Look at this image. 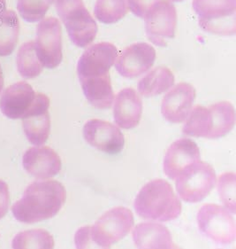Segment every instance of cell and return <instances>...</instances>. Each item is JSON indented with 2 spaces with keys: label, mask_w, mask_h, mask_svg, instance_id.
Instances as JSON below:
<instances>
[{
  "label": "cell",
  "mask_w": 236,
  "mask_h": 249,
  "mask_svg": "<svg viewBox=\"0 0 236 249\" xmlns=\"http://www.w3.org/2000/svg\"><path fill=\"white\" fill-rule=\"evenodd\" d=\"M66 198L64 185L59 181H36L26 188L21 199L12 207V213L21 223H38L58 214Z\"/></svg>",
  "instance_id": "cell-1"
},
{
  "label": "cell",
  "mask_w": 236,
  "mask_h": 249,
  "mask_svg": "<svg viewBox=\"0 0 236 249\" xmlns=\"http://www.w3.org/2000/svg\"><path fill=\"white\" fill-rule=\"evenodd\" d=\"M135 210L143 219L169 222L182 213V203L171 184L166 180L155 179L145 184L139 192Z\"/></svg>",
  "instance_id": "cell-2"
},
{
  "label": "cell",
  "mask_w": 236,
  "mask_h": 249,
  "mask_svg": "<svg viewBox=\"0 0 236 249\" xmlns=\"http://www.w3.org/2000/svg\"><path fill=\"white\" fill-rule=\"evenodd\" d=\"M56 10L67 30L72 43L84 48L90 45L98 34V24L83 0H54Z\"/></svg>",
  "instance_id": "cell-3"
},
{
  "label": "cell",
  "mask_w": 236,
  "mask_h": 249,
  "mask_svg": "<svg viewBox=\"0 0 236 249\" xmlns=\"http://www.w3.org/2000/svg\"><path fill=\"white\" fill-rule=\"evenodd\" d=\"M192 6L202 30L217 35L236 34V0H194Z\"/></svg>",
  "instance_id": "cell-4"
},
{
  "label": "cell",
  "mask_w": 236,
  "mask_h": 249,
  "mask_svg": "<svg viewBox=\"0 0 236 249\" xmlns=\"http://www.w3.org/2000/svg\"><path fill=\"white\" fill-rule=\"evenodd\" d=\"M133 213L124 207L109 210L92 226H89V234L94 246L108 249L125 238L133 228Z\"/></svg>",
  "instance_id": "cell-5"
},
{
  "label": "cell",
  "mask_w": 236,
  "mask_h": 249,
  "mask_svg": "<svg viewBox=\"0 0 236 249\" xmlns=\"http://www.w3.org/2000/svg\"><path fill=\"white\" fill-rule=\"evenodd\" d=\"M216 182V173L212 166L198 160L182 170L175 184L181 199L196 203L210 195Z\"/></svg>",
  "instance_id": "cell-6"
},
{
  "label": "cell",
  "mask_w": 236,
  "mask_h": 249,
  "mask_svg": "<svg viewBox=\"0 0 236 249\" xmlns=\"http://www.w3.org/2000/svg\"><path fill=\"white\" fill-rule=\"evenodd\" d=\"M197 224L202 234L217 243L235 241L236 225L229 210L219 205L205 204L198 211Z\"/></svg>",
  "instance_id": "cell-7"
},
{
  "label": "cell",
  "mask_w": 236,
  "mask_h": 249,
  "mask_svg": "<svg viewBox=\"0 0 236 249\" xmlns=\"http://www.w3.org/2000/svg\"><path fill=\"white\" fill-rule=\"evenodd\" d=\"M35 52L41 63L47 69H55L61 63L62 29L57 18L43 19L36 28Z\"/></svg>",
  "instance_id": "cell-8"
},
{
  "label": "cell",
  "mask_w": 236,
  "mask_h": 249,
  "mask_svg": "<svg viewBox=\"0 0 236 249\" xmlns=\"http://www.w3.org/2000/svg\"><path fill=\"white\" fill-rule=\"evenodd\" d=\"M148 39L154 45L166 46L175 35L177 12L168 0H159L144 18Z\"/></svg>",
  "instance_id": "cell-9"
},
{
  "label": "cell",
  "mask_w": 236,
  "mask_h": 249,
  "mask_svg": "<svg viewBox=\"0 0 236 249\" xmlns=\"http://www.w3.org/2000/svg\"><path fill=\"white\" fill-rule=\"evenodd\" d=\"M118 57V49L111 43H98L84 52L77 63L79 79L100 77L110 74Z\"/></svg>",
  "instance_id": "cell-10"
},
{
  "label": "cell",
  "mask_w": 236,
  "mask_h": 249,
  "mask_svg": "<svg viewBox=\"0 0 236 249\" xmlns=\"http://www.w3.org/2000/svg\"><path fill=\"white\" fill-rule=\"evenodd\" d=\"M50 99L41 92L36 96L32 105L22 116L25 135L31 144L42 145L49 138L51 117L49 114Z\"/></svg>",
  "instance_id": "cell-11"
},
{
  "label": "cell",
  "mask_w": 236,
  "mask_h": 249,
  "mask_svg": "<svg viewBox=\"0 0 236 249\" xmlns=\"http://www.w3.org/2000/svg\"><path fill=\"white\" fill-rule=\"evenodd\" d=\"M84 137L91 146L110 155L119 153L125 144L123 134L118 127L102 120L88 121L84 124Z\"/></svg>",
  "instance_id": "cell-12"
},
{
  "label": "cell",
  "mask_w": 236,
  "mask_h": 249,
  "mask_svg": "<svg viewBox=\"0 0 236 249\" xmlns=\"http://www.w3.org/2000/svg\"><path fill=\"white\" fill-rule=\"evenodd\" d=\"M115 69L126 78H135L150 70L156 60V51L146 43L134 44L117 57Z\"/></svg>",
  "instance_id": "cell-13"
},
{
  "label": "cell",
  "mask_w": 236,
  "mask_h": 249,
  "mask_svg": "<svg viewBox=\"0 0 236 249\" xmlns=\"http://www.w3.org/2000/svg\"><path fill=\"white\" fill-rule=\"evenodd\" d=\"M195 99L196 90L191 85L181 83L174 86L163 99V117L173 124L184 122L191 111Z\"/></svg>",
  "instance_id": "cell-14"
},
{
  "label": "cell",
  "mask_w": 236,
  "mask_h": 249,
  "mask_svg": "<svg viewBox=\"0 0 236 249\" xmlns=\"http://www.w3.org/2000/svg\"><path fill=\"white\" fill-rule=\"evenodd\" d=\"M22 164L29 174L37 179H48L61 170L59 155L49 146L31 147L25 152Z\"/></svg>",
  "instance_id": "cell-15"
},
{
  "label": "cell",
  "mask_w": 236,
  "mask_h": 249,
  "mask_svg": "<svg viewBox=\"0 0 236 249\" xmlns=\"http://www.w3.org/2000/svg\"><path fill=\"white\" fill-rule=\"evenodd\" d=\"M36 92L27 82H18L6 88L0 96V110L10 119H21L32 105Z\"/></svg>",
  "instance_id": "cell-16"
},
{
  "label": "cell",
  "mask_w": 236,
  "mask_h": 249,
  "mask_svg": "<svg viewBox=\"0 0 236 249\" xmlns=\"http://www.w3.org/2000/svg\"><path fill=\"white\" fill-rule=\"evenodd\" d=\"M200 159V150L191 140L182 139L171 144L164 159V172L171 179H175L187 166Z\"/></svg>",
  "instance_id": "cell-17"
},
{
  "label": "cell",
  "mask_w": 236,
  "mask_h": 249,
  "mask_svg": "<svg viewBox=\"0 0 236 249\" xmlns=\"http://www.w3.org/2000/svg\"><path fill=\"white\" fill-rule=\"evenodd\" d=\"M143 101L132 88H126L118 92L114 99L113 115L118 127L130 130L136 127L142 117Z\"/></svg>",
  "instance_id": "cell-18"
},
{
  "label": "cell",
  "mask_w": 236,
  "mask_h": 249,
  "mask_svg": "<svg viewBox=\"0 0 236 249\" xmlns=\"http://www.w3.org/2000/svg\"><path fill=\"white\" fill-rule=\"evenodd\" d=\"M133 240L137 249H172V235L164 225L142 223L133 231Z\"/></svg>",
  "instance_id": "cell-19"
},
{
  "label": "cell",
  "mask_w": 236,
  "mask_h": 249,
  "mask_svg": "<svg viewBox=\"0 0 236 249\" xmlns=\"http://www.w3.org/2000/svg\"><path fill=\"white\" fill-rule=\"evenodd\" d=\"M84 96L91 105L99 109H107L113 105L114 93L110 74L100 77L81 80Z\"/></svg>",
  "instance_id": "cell-20"
},
{
  "label": "cell",
  "mask_w": 236,
  "mask_h": 249,
  "mask_svg": "<svg viewBox=\"0 0 236 249\" xmlns=\"http://www.w3.org/2000/svg\"><path fill=\"white\" fill-rule=\"evenodd\" d=\"M174 75L166 67H157L144 75L138 83L139 93L146 97L162 94L174 85Z\"/></svg>",
  "instance_id": "cell-21"
},
{
  "label": "cell",
  "mask_w": 236,
  "mask_h": 249,
  "mask_svg": "<svg viewBox=\"0 0 236 249\" xmlns=\"http://www.w3.org/2000/svg\"><path fill=\"white\" fill-rule=\"evenodd\" d=\"M20 21L15 11L0 13V57L12 54L18 43Z\"/></svg>",
  "instance_id": "cell-22"
},
{
  "label": "cell",
  "mask_w": 236,
  "mask_h": 249,
  "mask_svg": "<svg viewBox=\"0 0 236 249\" xmlns=\"http://www.w3.org/2000/svg\"><path fill=\"white\" fill-rule=\"evenodd\" d=\"M212 115L209 107L197 106L191 109L183 126V134L210 139L212 130Z\"/></svg>",
  "instance_id": "cell-23"
},
{
  "label": "cell",
  "mask_w": 236,
  "mask_h": 249,
  "mask_svg": "<svg viewBox=\"0 0 236 249\" xmlns=\"http://www.w3.org/2000/svg\"><path fill=\"white\" fill-rule=\"evenodd\" d=\"M212 115L210 139H219L231 131L236 124V112L230 102L222 101L209 107Z\"/></svg>",
  "instance_id": "cell-24"
},
{
  "label": "cell",
  "mask_w": 236,
  "mask_h": 249,
  "mask_svg": "<svg viewBox=\"0 0 236 249\" xmlns=\"http://www.w3.org/2000/svg\"><path fill=\"white\" fill-rule=\"evenodd\" d=\"M16 62L20 75L25 79L35 78L44 70V66L36 54L33 41L24 43L20 46L17 53Z\"/></svg>",
  "instance_id": "cell-25"
},
{
  "label": "cell",
  "mask_w": 236,
  "mask_h": 249,
  "mask_svg": "<svg viewBox=\"0 0 236 249\" xmlns=\"http://www.w3.org/2000/svg\"><path fill=\"white\" fill-rule=\"evenodd\" d=\"M128 11V0H97L94 15L100 22L113 24L125 17Z\"/></svg>",
  "instance_id": "cell-26"
},
{
  "label": "cell",
  "mask_w": 236,
  "mask_h": 249,
  "mask_svg": "<svg viewBox=\"0 0 236 249\" xmlns=\"http://www.w3.org/2000/svg\"><path fill=\"white\" fill-rule=\"evenodd\" d=\"M14 249H53L54 239L45 230H30L16 235L13 239Z\"/></svg>",
  "instance_id": "cell-27"
},
{
  "label": "cell",
  "mask_w": 236,
  "mask_h": 249,
  "mask_svg": "<svg viewBox=\"0 0 236 249\" xmlns=\"http://www.w3.org/2000/svg\"><path fill=\"white\" fill-rule=\"evenodd\" d=\"M54 0H18L17 10L23 20L34 23L45 18Z\"/></svg>",
  "instance_id": "cell-28"
},
{
  "label": "cell",
  "mask_w": 236,
  "mask_h": 249,
  "mask_svg": "<svg viewBox=\"0 0 236 249\" xmlns=\"http://www.w3.org/2000/svg\"><path fill=\"white\" fill-rule=\"evenodd\" d=\"M235 173H225L219 178L218 191L222 203L232 214L236 213V183Z\"/></svg>",
  "instance_id": "cell-29"
},
{
  "label": "cell",
  "mask_w": 236,
  "mask_h": 249,
  "mask_svg": "<svg viewBox=\"0 0 236 249\" xmlns=\"http://www.w3.org/2000/svg\"><path fill=\"white\" fill-rule=\"evenodd\" d=\"M158 1L159 0H128V8L135 16L144 19Z\"/></svg>",
  "instance_id": "cell-30"
},
{
  "label": "cell",
  "mask_w": 236,
  "mask_h": 249,
  "mask_svg": "<svg viewBox=\"0 0 236 249\" xmlns=\"http://www.w3.org/2000/svg\"><path fill=\"white\" fill-rule=\"evenodd\" d=\"M10 203V196L8 185L5 182L0 180V219L5 216Z\"/></svg>",
  "instance_id": "cell-31"
},
{
  "label": "cell",
  "mask_w": 236,
  "mask_h": 249,
  "mask_svg": "<svg viewBox=\"0 0 236 249\" xmlns=\"http://www.w3.org/2000/svg\"><path fill=\"white\" fill-rule=\"evenodd\" d=\"M74 241L77 249H87L91 248V239L89 234V226H85L79 229L74 237Z\"/></svg>",
  "instance_id": "cell-32"
},
{
  "label": "cell",
  "mask_w": 236,
  "mask_h": 249,
  "mask_svg": "<svg viewBox=\"0 0 236 249\" xmlns=\"http://www.w3.org/2000/svg\"><path fill=\"white\" fill-rule=\"evenodd\" d=\"M3 87H4V76H3V70L0 65V92L3 90Z\"/></svg>",
  "instance_id": "cell-33"
},
{
  "label": "cell",
  "mask_w": 236,
  "mask_h": 249,
  "mask_svg": "<svg viewBox=\"0 0 236 249\" xmlns=\"http://www.w3.org/2000/svg\"><path fill=\"white\" fill-rule=\"evenodd\" d=\"M6 10V1L5 0H0V13Z\"/></svg>",
  "instance_id": "cell-34"
},
{
  "label": "cell",
  "mask_w": 236,
  "mask_h": 249,
  "mask_svg": "<svg viewBox=\"0 0 236 249\" xmlns=\"http://www.w3.org/2000/svg\"><path fill=\"white\" fill-rule=\"evenodd\" d=\"M173 2H182V1H184V0H172Z\"/></svg>",
  "instance_id": "cell-35"
}]
</instances>
